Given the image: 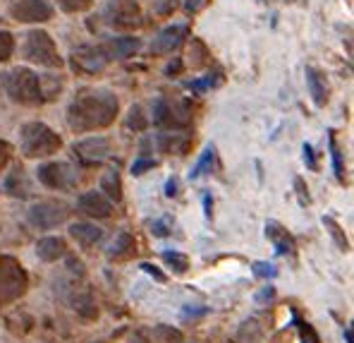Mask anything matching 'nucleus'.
I'll list each match as a JSON object with an SVG mask.
<instances>
[{
    "instance_id": "1",
    "label": "nucleus",
    "mask_w": 354,
    "mask_h": 343,
    "mask_svg": "<svg viewBox=\"0 0 354 343\" xmlns=\"http://www.w3.org/2000/svg\"><path fill=\"white\" fill-rule=\"evenodd\" d=\"M120 101L111 89L103 87H86L80 89L67 106V125L72 132H96L115 123Z\"/></svg>"
},
{
    "instance_id": "2",
    "label": "nucleus",
    "mask_w": 354,
    "mask_h": 343,
    "mask_svg": "<svg viewBox=\"0 0 354 343\" xmlns=\"http://www.w3.org/2000/svg\"><path fill=\"white\" fill-rule=\"evenodd\" d=\"M0 85H3L5 94H8L15 103H19V106L34 108L48 101L44 91V82H41V77L36 75L34 70H29V67H15V70L0 75Z\"/></svg>"
},
{
    "instance_id": "3",
    "label": "nucleus",
    "mask_w": 354,
    "mask_h": 343,
    "mask_svg": "<svg viewBox=\"0 0 354 343\" xmlns=\"http://www.w3.org/2000/svg\"><path fill=\"white\" fill-rule=\"evenodd\" d=\"M62 147L60 134L46 123H27L19 130V149L27 159H48L58 154Z\"/></svg>"
},
{
    "instance_id": "4",
    "label": "nucleus",
    "mask_w": 354,
    "mask_h": 343,
    "mask_svg": "<svg viewBox=\"0 0 354 343\" xmlns=\"http://www.w3.org/2000/svg\"><path fill=\"white\" fill-rule=\"evenodd\" d=\"M29 288V274L17 257L0 254V308L17 303Z\"/></svg>"
},
{
    "instance_id": "5",
    "label": "nucleus",
    "mask_w": 354,
    "mask_h": 343,
    "mask_svg": "<svg viewBox=\"0 0 354 343\" xmlns=\"http://www.w3.org/2000/svg\"><path fill=\"white\" fill-rule=\"evenodd\" d=\"M151 121L158 127L168 130V132H185L192 125V108L187 101H177V98L158 96L151 108Z\"/></svg>"
},
{
    "instance_id": "6",
    "label": "nucleus",
    "mask_w": 354,
    "mask_h": 343,
    "mask_svg": "<svg viewBox=\"0 0 354 343\" xmlns=\"http://www.w3.org/2000/svg\"><path fill=\"white\" fill-rule=\"evenodd\" d=\"M98 19L115 31H132L142 27V8L137 0H108L98 12Z\"/></svg>"
},
{
    "instance_id": "7",
    "label": "nucleus",
    "mask_w": 354,
    "mask_h": 343,
    "mask_svg": "<svg viewBox=\"0 0 354 343\" xmlns=\"http://www.w3.org/2000/svg\"><path fill=\"white\" fill-rule=\"evenodd\" d=\"M22 55H24V60L34 62V65H41V67H48V70L62 67V58L48 31H41V29L29 31L27 41H24Z\"/></svg>"
},
{
    "instance_id": "8",
    "label": "nucleus",
    "mask_w": 354,
    "mask_h": 343,
    "mask_svg": "<svg viewBox=\"0 0 354 343\" xmlns=\"http://www.w3.org/2000/svg\"><path fill=\"white\" fill-rule=\"evenodd\" d=\"M36 178L48 190H72L80 183L77 168L72 164H65V161H48V164L39 166Z\"/></svg>"
},
{
    "instance_id": "9",
    "label": "nucleus",
    "mask_w": 354,
    "mask_h": 343,
    "mask_svg": "<svg viewBox=\"0 0 354 343\" xmlns=\"http://www.w3.org/2000/svg\"><path fill=\"white\" fill-rule=\"evenodd\" d=\"M72 154H75V159L82 166L91 168V166H101L106 159H111L113 147H111V139L96 134V137H86L72 144Z\"/></svg>"
},
{
    "instance_id": "10",
    "label": "nucleus",
    "mask_w": 354,
    "mask_h": 343,
    "mask_svg": "<svg viewBox=\"0 0 354 343\" xmlns=\"http://www.w3.org/2000/svg\"><path fill=\"white\" fill-rule=\"evenodd\" d=\"M29 223L39 231H50V228H58L60 223L67 221L70 211L62 202H55V200H46V202H39L29 209Z\"/></svg>"
},
{
    "instance_id": "11",
    "label": "nucleus",
    "mask_w": 354,
    "mask_h": 343,
    "mask_svg": "<svg viewBox=\"0 0 354 343\" xmlns=\"http://www.w3.org/2000/svg\"><path fill=\"white\" fill-rule=\"evenodd\" d=\"M10 17L19 24H44L53 17V5L48 0H17L10 5Z\"/></svg>"
},
{
    "instance_id": "12",
    "label": "nucleus",
    "mask_w": 354,
    "mask_h": 343,
    "mask_svg": "<svg viewBox=\"0 0 354 343\" xmlns=\"http://www.w3.org/2000/svg\"><path fill=\"white\" fill-rule=\"evenodd\" d=\"M70 65L77 75H98L106 70L108 60L103 55L101 46H80L77 51H72Z\"/></svg>"
},
{
    "instance_id": "13",
    "label": "nucleus",
    "mask_w": 354,
    "mask_h": 343,
    "mask_svg": "<svg viewBox=\"0 0 354 343\" xmlns=\"http://www.w3.org/2000/svg\"><path fill=\"white\" fill-rule=\"evenodd\" d=\"M189 36V24H170V27L160 29L156 39L151 41V55H168L180 49Z\"/></svg>"
},
{
    "instance_id": "14",
    "label": "nucleus",
    "mask_w": 354,
    "mask_h": 343,
    "mask_svg": "<svg viewBox=\"0 0 354 343\" xmlns=\"http://www.w3.org/2000/svg\"><path fill=\"white\" fill-rule=\"evenodd\" d=\"M263 231H266L268 243L273 245V249L280 254V257H290V259L297 257V240H295L292 233L283 226V223H280V221H266Z\"/></svg>"
},
{
    "instance_id": "15",
    "label": "nucleus",
    "mask_w": 354,
    "mask_h": 343,
    "mask_svg": "<svg viewBox=\"0 0 354 343\" xmlns=\"http://www.w3.org/2000/svg\"><path fill=\"white\" fill-rule=\"evenodd\" d=\"M106 55V60H127L129 55H134L139 49H142V39L137 36H111L103 44H98Z\"/></svg>"
},
{
    "instance_id": "16",
    "label": "nucleus",
    "mask_w": 354,
    "mask_h": 343,
    "mask_svg": "<svg viewBox=\"0 0 354 343\" xmlns=\"http://www.w3.org/2000/svg\"><path fill=\"white\" fill-rule=\"evenodd\" d=\"M113 202L108 200L106 195H103L101 190H88L84 195H80V200H77V209L82 211V214L91 216V218H108L113 214Z\"/></svg>"
},
{
    "instance_id": "17",
    "label": "nucleus",
    "mask_w": 354,
    "mask_h": 343,
    "mask_svg": "<svg viewBox=\"0 0 354 343\" xmlns=\"http://www.w3.org/2000/svg\"><path fill=\"white\" fill-rule=\"evenodd\" d=\"M156 149L163 154H175V156H185L192 149V134L187 132H160L153 139Z\"/></svg>"
},
{
    "instance_id": "18",
    "label": "nucleus",
    "mask_w": 354,
    "mask_h": 343,
    "mask_svg": "<svg viewBox=\"0 0 354 343\" xmlns=\"http://www.w3.org/2000/svg\"><path fill=\"white\" fill-rule=\"evenodd\" d=\"M304 77H306V89H309V96H311V101H314V106L324 108L328 103V96H330V87H328L326 75L321 70H316V67H306Z\"/></svg>"
},
{
    "instance_id": "19",
    "label": "nucleus",
    "mask_w": 354,
    "mask_h": 343,
    "mask_svg": "<svg viewBox=\"0 0 354 343\" xmlns=\"http://www.w3.org/2000/svg\"><path fill=\"white\" fill-rule=\"evenodd\" d=\"M70 236L80 247L88 249V247H96L98 243L103 240V228H98L96 223L80 221V223H72L70 226Z\"/></svg>"
},
{
    "instance_id": "20",
    "label": "nucleus",
    "mask_w": 354,
    "mask_h": 343,
    "mask_svg": "<svg viewBox=\"0 0 354 343\" xmlns=\"http://www.w3.org/2000/svg\"><path fill=\"white\" fill-rule=\"evenodd\" d=\"M36 257H39L41 262H48V264L58 262V259H65L67 257V243L58 236L41 238V240L36 243Z\"/></svg>"
},
{
    "instance_id": "21",
    "label": "nucleus",
    "mask_w": 354,
    "mask_h": 343,
    "mask_svg": "<svg viewBox=\"0 0 354 343\" xmlns=\"http://www.w3.org/2000/svg\"><path fill=\"white\" fill-rule=\"evenodd\" d=\"M3 190H5V195L15 197V200H27V197H31V183L22 166H15V168L10 170L8 178H5Z\"/></svg>"
},
{
    "instance_id": "22",
    "label": "nucleus",
    "mask_w": 354,
    "mask_h": 343,
    "mask_svg": "<svg viewBox=\"0 0 354 343\" xmlns=\"http://www.w3.org/2000/svg\"><path fill=\"white\" fill-rule=\"evenodd\" d=\"M70 305L82 319L91 322L98 317V308H96V300L91 298L88 290H77V285H72V293H70Z\"/></svg>"
},
{
    "instance_id": "23",
    "label": "nucleus",
    "mask_w": 354,
    "mask_h": 343,
    "mask_svg": "<svg viewBox=\"0 0 354 343\" xmlns=\"http://www.w3.org/2000/svg\"><path fill=\"white\" fill-rule=\"evenodd\" d=\"M137 252V240L129 231H120L113 243L108 245V257L115 259V262H122V259H129Z\"/></svg>"
},
{
    "instance_id": "24",
    "label": "nucleus",
    "mask_w": 354,
    "mask_h": 343,
    "mask_svg": "<svg viewBox=\"0 0 354 343\" xmlns=\"http://www.w3.org/2000/svg\"><path fill=\"white\" fill-rule=\"evenodd\" d=\"M101 192L113 202V204H115V202H122V180H120L118 168H111V170H106V173H103Z\"/></svg>"
},
{
    "instance_id": "25",
    "label": "nucleus",
    "mask_w": 354,
    "mask_h": 343,
    "mask_svg": "<svg viewBox=\"0 0 354 343\" xmlns=\"http://www.w3.org/2000/svg\"><path fill=\"white\" fill-rule=\"evenodd\" d=\"M216 159H218L216 147H213V144H208V147L204 149V154H201V159L196 161V166L189 170V178L196 180V178H201V175L211 173V168L216 166Z\"/></svg>"
},
{
    "instance_id": "26",
    "label": "nucleus",
    "mask_w": 354,
    "mask_h": 343,
    "mask_svg": "<svg viewBox=\"0 0 354 343\" xmlns=\"http://www.w3.org/2000/svg\"><path fill=\"white\" fill-rule=\"evenodd\" d=\"M211 62V51L206 49V44L201 39H192V46H189V65L194 70H201Z\"/></svg>"
},
{
    "instance_id": "27",
    "label": "nucleus",
    "mask_w": 354,
    "mask_h": 343,
    "mask_svg": "<svg viewBox=\"0 0 354 343\" xmlns=\"http://www.w3.org/2000/svg\"><path fill=\"white\" fill-rule=\"evenodd\" d=\"M163 262L173 269L175 274H187L189 272V257L177 249H163Z\"/></svg>"
},
{
    "instance_id": "28",
    "label": "nucleus",
    "mask_w": 354,
    "mask_h": 343,
    "mask_svg": "<svg viewBox=\"0 0 354 343\" xmlns=\"http://www.w3.org/2000/svg\"><path fill=\"white\" fill-rule=\"evenodd\" d=\"M324 226L328 228V233H330V238L335 240V245L342 249V252H350V240L345 238V231H342V226L335 221L333 216H324Z\"/></svg>"
},
{
    "instance_id": "29",
    "label": "nucleus",
    "mask_w": 354,
    "mask_h": 343,
    "mask_svg": "<svg viewBox=\"0 0 354 343\" xmlns=\"http://www.w3.org/2000/svg\"><path fill=\"white\" fill-rule=\"evenodd\" d=\"M237 339L242 343H257L259 339H261V324H259V319H247L242 326H239V334Z\"/></svg>"
},
{
    "instance_id": "30",
    "label": "nucleus",
    "mask_w": 354,
    "mask_h": 343,
    "mask_svg": "<svg viewBox=\"0 0 354 343\" xmlns=\"http://www.w3.org/2000/svg\"><path fill=\"white\" fill-rule=\"evenodd\" d=\"M129 130H134V132H144V130L149 127V118L144 116V108L142 106H132L127 113V121H124Z\"/></svg>"
},
{
    "instance_id": "31",
    "label": "nucleus",
    "mask_w": 354,
    "mask_h": 343,
    "mask_svg": "<svg viewBox=\"0 0 354 343\" xmlns=\"http://www.w3.org/2000/svg\"><path fill=\"white\" fill-rule=\"evenodd\" d=\"M153 339L156 343H182V331L173 329L168 324H158L153 329Z\"/></svg>"
},
{
    "instance_id": "32",
    "label": "nucleus",
    "mask_w": 354,
    "mask_h": 343,
    "mask_svg": "<svg viewBox=\"0 0 354 343\" xmlns=\"http://www.w3.org/2000/svg\"><path fill=\"white\" fill-rule=\"evenodd\" d=\"M330 156H333V170H335V178L340 180V183H345V168H342V152H340V147H337V142H335V134H333V130L330 132Z\"/></svg>"
},
{
    "instance_id": "33",
    "label": "nucleus",
    "mask_w": 354,
    "mask_h": 343,
    "mask_svg": "<svg viewBox=\"0 0 354 343\" xmlns=\"http://www.w3.org/2000/svg\"><path fill=\"white\" fill-rule=\"evenodd\" d=\"M91 5H93V0H58V8L67 15L86 12V10H91Z\"/></svg>"
},
{
    "instance_id": "34",
    "label": "nucleus",
    "mask_w": 354,
    "mask_h": 343,
    "mask_svg": "<svg viewBox=\"0 0 354 343\" xmlns=\"http://www.w3.org/2000/svg\"><path fill=\"white\" fill-rule=\"evenodd\" d=\"M15 53V36L0 29V62H8Z\"/></svg>"
},
{
    "instance_id": "35",
    "label": "nucleus",
    "mask_w": 354,
    "mask_h": 343,
    "mask_svg": "<svg viewBox=\"0 0 354 343\" xmlns=\"http://www.w3.org/2000/svg\"><path fill=\"white\" fill-rule=\"evenodd\" d=\"M158 166V161L156 159H151V156H144V154H139L137 159H134V164H132V175L134 178H139V175H144L147 170H151V168H156Z\"/></svg>"
},
{
    "instance_id": "36",
    "label": "nucleus",
    "mask_w": 354,
    "mask_h": 343,
    "mask_svg": "<svg viewBox=\"0 0 354 343\" xmlns=\"http://www.w3.org/2000/svg\"><path fill=\"white\" fill-rule=\"evenodd\" d=\"M173 218L170 216H160V218H156V221H151V233H153L156 238H165V236H170L173 233Z\"/></svg>"
},
{
    "instance_id": "37",
    "label": "nucleus",
    "mask_w": 354,
    "mask_h": 343,
    "mask_svg": "<svg viewBox=\"0 0 354 343\" xmlns=\"http://www.w3.org/2000/svg\"><path fill=\"white\" fill-rule=\"evenodd\" d=\"M252 272H254V276H257V279H263V281L278 276V269H275V264H273V262H254V264H252Z\"/></svg>"
},
{
    "instance_id": "38",
    "label": "nucleus",
    "mask_w": 354,
    "mask_h": 343,
    "mask_svg": "<svg viewBox=\"0 0 354 343\" xmlns=\"http://www.w3.org/2000/svg\"><path fill=\"white\" fill-rule=\"evenodd\" d=\"M301 159H304V164L309 170H319V159H316V152L311 144H304V147H301Z\"/></svg>"
},
{
    "instance_id": "39",
    "label": "nucleus",
    "mask_w": 354,
    "mask_h": 343,
    "mask_svg": "<svg viewBox=\"0 0 354 343\" xmlns=\"http://www.w3.org/2000/svg\"><path fill=\"white\" fill-rule=\"evenodd\" d=\"M295 190H297V197H299V204L301 206H309L311 204V197H309V187L304 185V180L295 178Z\"/></svg>"
},
{
    "instance_id": "40",
    "label": "nucleus",
    "mask_w": 354,
    "mask_h": 343,
    "mask_svg": "<svg viewBox=\"0 0 354 343\" xmlns=\"http://www.w3.org/2000/svg\"><path fill=\"white\" fill-rule=\"evenodd\" d=\"M299 336H301V343H319V336H316L311 324H299Z\"/></svg>"
},
{
    "instance_id": "41",
    "label": "nucleus",
    "mask_w": 354,
    "mask_h": 343,
    "mask_svg": "<svg viewBox=\"0 0 354 343\" xmlns=\"http://www.w3.org/2000/svg\"><path fill=\"white\" fill-rule=\"evenodd\" d=\"M151 3L158 15H170L175 10V0H151Z\"/></svg>"
},
{
    "instance_id": "42",
    "label": "nucleus",
    "mask_w": 354,
    "mask_h": 343,
    "mask_svg": "<svg viewBox=\"0 0 354 343\" xmlns=\"http://www.w3.org/2000/svg\"><path fill=\"white\" fill-rule=\"evenodd\" d=\"M10 156H12V147H10V142L0 139V170L10 164Z\"/></svg>"
},
{
    "instance_id": "43",
    "label": "nucleus",
    "mask_w": 354,
    "mask_h": 343,
    "mask_svg": "<svg viewBox=\"0 0 354 343\" xmlns=\"http://www.w3.org/2000/svg\"><path fill=\"white\" fill-rule=\"evenodd\" d=\"M208 5V0H185V10L187 15H199Z\"/></svg>"
},
{
    "instance_id": "44",
    "label": "nucleus",
    "mask_w": 354,
    "mask_h": 343,
    "mask_svg": "<svg viewBox=\"0 0 354 343\" xmlns=\"http://www.w3.org/2000/svg\"><path fill=\"white\" fill-rule=\"evenodd\" d=\"M182 67H185V62H182V58H173L168 62V65H165V77H177L182 72Z\"/></svg>"
},
{
    "instance_id": "45",
    "label": "nucleus",
    "mask_w": 354,
    "mask_h": 343,
    "mask_svg": "<svg viewBox=\"0 0 354 343\" xmlns=\"http://www.w3.org/2000/svg\"><path fill=\"white\" fill-rule=\"evenodd\" d=\"M139 269H144V272H147L149 276H153L156 281H160V283H163V281H165V274H160V272H158V267H156V264H149V262H144V264H142V267H139Z\"/></svg>"
},
{
    "instance_id": "46",
    "label": "nucleus",
    "mask_w": 354,
    "mask_h": 343,
    "mask_svg": "<svg viewBox=\"0 0 354 343\" xmlns=\"http://www.w3.org/2000/svg\"><path fill=\"white\" fill-rule=\"evenodd\" d=\"M180 195V180L175 178H168V183H165V197H177Z\"/></svg>"
},
{
    "instance_id": "47",
    "label": "nucleus",
    "mask_w": 354,
    "mask_h": 343,
    "mask_svg": "<svg viewBox=\"0 0 354 343\" xmlns=\"http://www.w3.org/2000/svg\"><path fill=\"white\" fill-rule=\"evenodd\" d=\"M273 298H275V288H273V285H266V288L261 290V293L257 295L259 303H270V300H273Z\"/></svg>"
},
{
    "instance_id": "48",
    "label": "nucleus",
    "mask_w": 354,
    "mask_h": 343,
    "mask_svg": "<svg viewBox=\"0 0 354 343\" xmlns=\"http://www.w3.org/2000/svg\"><path fill=\"white\" fill-rule=\"evenodd\" d=\"M129 343H151V339L144 331H134V334L129 336Z\"/></svg>"
},
{
    "instance_id": "49",
    "label": "nucleus",
    "mask_w": 354,
    "mask_h": 343,
    "mask_svg": "<svg viewBox=\"0 0 354 343\" xmlns=\"http://www.w3.org/2000/svg\"><path fill=\"white\" fill-rule=\"evenodd\" d=\"M204 206H206V216H211V206H213V202H208V195H204Z\"/></svg>"
},
{
    "instance_id": "50",
    "label": "nucleus",
    "mask_w": 354,
    "mask_h": 343,
    "mask_svg": "<svg viewBox=\"0 0 354 343\" xmlns=\"http://www.w3.org/2000/svg\"><path fill=\"white\" fill-rule=\"evenodd\" d=\"M285 3H295V0H285Z\"/></svg>"
}]
</instances>
